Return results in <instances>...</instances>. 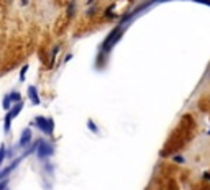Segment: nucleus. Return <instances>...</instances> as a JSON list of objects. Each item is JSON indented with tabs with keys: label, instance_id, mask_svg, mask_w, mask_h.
Masks as SVG:
<instances>
[{
	"label": "nucleus",
	"instance_id": "nucleus-1",
	"mask_svg": "<svg viewBox=\"0 0 210 190\" xmlns=\"http://www.w3.org/2000/svg\"><path fill=\"white\" fill-rule=\"evenodd\" d=\"M34 123H36V126L41 128V131L46 133V134H50L52 131V120H46V118H43V116H40V118H36Z\"/></svg>",
	"mask_w": 210,
	"mask_h": 190
},
{
	"label": "nucleus",
	"instance_id": "nucleus-2",
	"mask_svg": "<svg viewBox=\"0 0 210 190\" xmlns=\"http://www.w3.org/2000/svg\"><path fill=\"white\" fill-rule=\"evenodd\" d=\"M22 107H23V103L18 102L15 107H13L15 110H10V112L7 113V116H5V130H8V128H10V121H12V118H15V116L22 112Z\"/></svg>",
	"mask_w": 210,
	"mask_h": 190
},
{
	"label": "nucleus",
	"instance_id": "nucleus-3",
	"mask_svg": "<svg viewBox=\"0 0 210 190\" xmlns=\"http://www.w3.org/2000/svg\"><path fill=\"white\" fill-rule=\"evenodd\" d=\"M40 143H41V146H43V148L38 151V156H40L41 159L46 157V156H51V154H52V148L48 143H44V141H40Z\"/></svg>",
	"mask_w": 210,
	"mask_h": 190
},
{
	"label": "nucleus",
	"instance_id": "nucleus-4",
	"mask_svg": "<svg viewBox=\"0 0 210 190\" xmlns=\"http://www.w3.org/2000/svg\"><path fill=\"white\" fill-rule=\"evenodd\" d=\"M30 141H31V131L30 130H25V131H23V134H22V139H20V146L25 148Z\"/></svg>",
	"mask_w": 210,
	"mask_h": 190
},
{
	"label": "nucleus",
	"instance_id": "nucleus-5",
	"mask_svg": "<svg viewBox=\"0 0 210 190\" xmlns=\"http://www.w3.org/2000/svg\"><path fill=\"white\" fill-rule=\"evenodd\" d=\"M28 97L31 98V102H33V105H40V98H38V94H36V89L34 87H30L28 89Z\"/></svg>",
	"mask_w": 210,
	"mask_h": 190
},
{
	"label": "nucleus",
	"instance_id": "nucleus-6",
	"mask_svg": "<svg viewBox=\"0 0 210 190\" xmlns=\"http://www.w3.org/2000/svg\"><path fill=\"white\" fill-rule=\"evenodd\" d=\"M10 100H12V98H10V95H7L5 98H3V108H5V110L10 108Z\"/></svg>",
	"mask_w": 210,
	"mask_h": 190
},
{
	"label": "nucleus",
	"instance_id": "nucleus-7",
	"mask_svg": "<svg viewBox=\"0 0 210 190\" xmlns=\"http://www.w3.org/2000/svg\"><path fill=\"white\" fill-rule=\"evenodd\" d=\"M26 69H28V66H23V67H22V74H20V79H22V80H23V77H25Z\"/></svg>",
	"mask_w": 210,
	"mask_h": 190
},
{
	"label": "nucleus",
	"instance_id": "nucleus-8",
	"mask_svg": "<svg viewBox=\"0 0 210 190\" xmlns=\"http://www.w3.org/2000/svg\"><path fill=\"white\" fill-rule=\"evenodd\" d=\"M18 95H20V94H16V92H15V94H12V95H10V98H12V102H16V100L20 98Z\"/></svg>",
	"mask_w": 210,
	"mask_h": 190
},
{
	"label": "nucleus",
	"instance_id": "nucleus-9",
	"mask_svg": "<svg viewBox=\"0 0 210 190\" xmlns=\"http://www.w3.org/2000/svg\"><path fill=\"white\" fill-rule=\"evenodd\" d=\"M195 2H200V3H204V5H210V0H195Z\"/></svg>",
	"mask_w": 210,
	"mask_h": 190
},
{
	"label": "nucleus",
	"instance_id": "nucleus-10",
	"mask_svg": "<svg viewBox=\"0 0 210 190\" xmlns=\"http://www.w3.org/2000/svg\"><path fill=\"white\" fill-rule=\"evenodd\" d=\"M89 128H90V130H94V131H95V133H99V130H97V128L94 126V123H89Z\"/></svg>",
	"mask_w": 210,
	"mask_h": 190
}]
</instances>
